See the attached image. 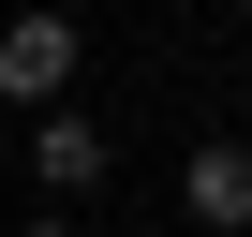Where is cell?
I'll return each mask as SVG.
<instances>
[{"mask_svg":"<svg viewBox=\"0 0 252 237\" xmlns=\"http://www.w3.org/2000/svg\"><path fill=\"white\" fill-rule=\"evenodd\" d=\"M104 178H119V134H104V118H89L74 89L30 104V193H45V207H89Z\"/></svg>","mask_w":252,"mask_h":237,"instance_id":"obj_1","label":"cell"},{"mask_svg":"<svg viewBox=\"0 0 252 237\" xmlns=\"http://www.w3.org/2000/svg\"><path fill=\"white\" fill-rule=\"evenodd\" d=\"M89 74V15H0V104H60Z\"/></svg>","mask_w":252,"mask_h":237,"instance_id":"obj_2","label":"cell"},{"mask_svg":"<svg viewBox=\"0 0 252 237\" xmlns=\"http://www.w3.org/2000/svg\"><path fill=\"white\" fill-rule=\"evenodd\" d=\"M178 222H193V237H252V134H193V163H178Z\"/></svg>","mask_w":252,"mask_h":237,"instance_id":"obj_3","label":"cell"},{"mask_svg":"<svg viewBox=\"0 0 252 237\" xmlns=\"http://www.w3.org/2000/svg\"><path fill=\"white\" fill-rule=\"evenodd\" d=\"M15 237H89V207H30V222H15Z\"/></svg>","mask_w":252,"mask_h":237,"instance_id":"obj_4","label":"cell"},{"mask_svg":"<svg viewBox=\"0 0 252 237\" xmlns=\"http://www.w3.org/2000/svg\"><path fill=\"white\" fill-rule=\"evenodd\" d=\"M237 45H252V0H237Z\"/></svg>","mask_w":252,"mask_h":237,"instance_id":"obj_5","label":"cell"}]
</instances>
